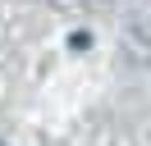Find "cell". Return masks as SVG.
<instances>
[{
	"label": "cell",
	"instance_id": "obj_1",
	"mask_svg": "<svg viewBox=\"0 0 151 146\" xmlns=\"http://www.w3.org/2000/svg\"><path fill=\"white\" fill-rule=\"evenodd\" d=\"M0 146H5V142H0Z\"/></svg>",
	"mask_w": 151,
	"mask_h": 146
}]
</instances>
